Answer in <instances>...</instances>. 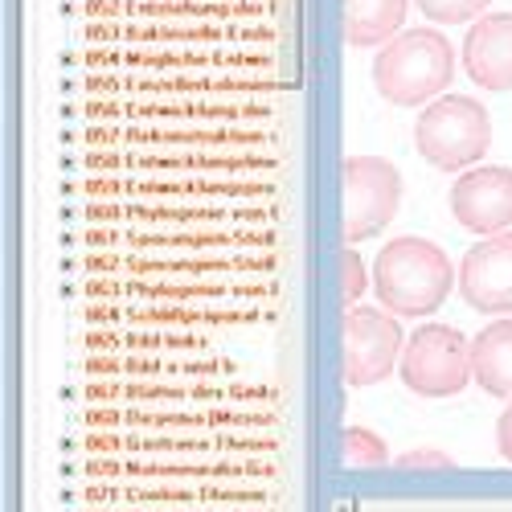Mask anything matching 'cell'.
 <instances>
[{"label":"cell","instance_id":"cell-12","mask_svg":"<svg viewBox=\"0 0 512 512\" xmlns=\"http://www.w3.org/2000/svg\"><path fill=\"white\" fill-rule=\"evenodd\" d=\"M340 455H345L349 467H381L390 459L386 443H381L369 426H345V435H340Z\"/></svg>","mask_w":512,"mask_h":512},{"label":"cell","instance_id":"cell-16","mask_svg":"<svg viewBox=\"0 0 512 512\" xmlns=\"http://www.w3.org/2000/svg\"><path fill=\"white\" fill-rule=\"evenodd\" d=\"M398 467H451V459L443 451H410L398 459Z\"/></svg>","mask_w":512,"mask_h":512},{"label":"cell","instance_id":"cell-5","mask_svg":"<svg viewBox=\"0 0 512 512\" xmlns=\"http://www.w3.org/2000/svg\"><path fill=\"white\" fill-rule=\"evenodd\" d=\"M345 242L357 246L381 234L402 205V173L386 156H349L345 160Z\"/></svg>","mask_w":512,"mask_h":512},{"label":"cell","instance_id":"cell-7","mask_svg":"<svg viewBox=\"0 0 512 512\" xmlns=\"http://www.w3.org/2000/svg\"><path fill=\"white\" fill-rule=\"evenodd\" d=\"M459 295L484 316L512 312V230L488 234L459 263Z\"/></svg>","mask_w":512,"mask_h":512},{"label":"cell","instance_id":"cell-3","mask_svg":"<svg viewBox=\"0 0 512 512\" xmlns=\"http://www.w3.org/2000/svg\"><path fill=\"white\" fill-rule=\"evenodd\" d=\"M414 144L426 164L443 168V173H467V164H476L492 144V119L476 99L443 95L422 107Z\"/></svg>","mask_w":512,"mask_h":512},{"label":"cell","instance_id":"cell-15","mask_svg":"<svg viewBox=\"0 0 512 512\" xmlns=\"http://www.w3.org/2000/svg\"><path fill=\"white\" fill-rule=\"evenodd\" d=\"M496 451H500V459L512 463V402L504 406V414L496 422Z\"/></svg>","mask_w":512,"mask_h":512},{"label":"cell","instance_id":"cell-14","mask_svg":"<svg viewBox=\"0 0 512 512\" xmlns=\"http://www.w3.org/2000/svg\"><path fill=\"white\" fill-rule=\"evenodd\" d=\"M340 300H345V308H357L361 304V295L369 291V267H365V259L349 246L345 254H340Z\"/></svg>","mask_w":512,"mask_h":512},{"label":"cell","instance_id":"cell-4","mask_svg":"<svg viewBox=\"0 0 512 512\" xmlns=\"http://www.w3.org/2000/svg\"><path fill=\"white\" fill-rule=\"evenodd\" d=\"M402 386L418 398H455L467 390L472 377V345L467 336L451 324H426L414 328V336L406 340L402 361Z\"/></svg>","mask_w":512,"mask_h":512},{"label":"cell","instance_id":"cell-13","mask_svg":"<svg viewBox=\"0 0 512 512\" xmlns=\"http://www.w3.org/2000/svg\"><path fill=\"white\" fill-rule=\"evenodd\" d=\"M414 5L439 25H459V21L480 17L492 0H414Z\"/></svg>","mask_w":512,"mask_h":512},{"label":"cell","instance_id":"cell-8","mask_svg":"<svg viewBox=\"0 0 512 512\" xmlns=\"http://www.w3.org/2000/svg\"><path fill=\"white\" fill-rule=\"evenodd\" d=\"M455 222L476 234H504L512 226V168H467L451 189Z\"/></svg>","mask_w":512,"mask_h":512},{"label":"cell","instance_id":"cell-11","mask_svg":"<svg viewBox=\"0 0 512 512\" xmlns=\"http://www.w3.org/2000/svg\"><path fill=\"white\" fill-rule=\"evenodd\" d=\"M472 377L492 398H512V320H492L472 340Z\"/></svg>","mask_w":512,"mask_h":512},{"label":"cell","instance_id":"cell-6","mask_svg":"<svg viewBox=\"0 0 512 512\" xmlns=\"http://www.w3.org/2000/svg\"><path fill=\"white\" fill-rule=\"evenodd\" d=\"M340 349H345V381L349 386H373L386 381L402 361V328L394 312L381 308H349L340 320Z\"/></svg>","mask_w":512,"mask_h":512},{"label":"cell","instance_id":"cell-10","mask_svg":"<svg viewBox=\"0 0 512 512\" xmlns=\"http://www.w3.org/2000/svg\"><path fill=\"white\" fill-rule=\"evenodd\" d=\"M340 13H345V41L353 50H369L402 33L410 0H340Z\"/></svg>","mask_w":512,"mask_h":512},{"label":"cell","instance_id":"cell-9","mask_svg":"<svg viewBox=\"0 0 512 512\" xmlns=\"http://www.w3.org/2000/svg\"><path fill=\"white\" fill-rule=\"evenodd\" d=\"M467 78L484 91H512V13H488L463 37Z\"/></svg>","mask_w":512,"mask_h":512},{"label":"cell","instance_id":"cell-2","mask_svg":"<svg viewBox=\"0 0 512 512\" xmlns=\"http://www.w3.org/2000/svg\"><path fill=\"white\" fill-rule=\"evenodd\" d=\"M455 78V54L435 29H402L373 62V87L394 107H426Z\"/></svg>","mask_w":512,"mask_h":512},{"label":"cell","instance_id":"cell-1","mask_svg":"<svg viewBox=\"0 0 512 512\" xmlns=\"http://www.w3.org/2000/svg\"><path fill=\"white\" fill-rule=\"evenodd\" d=\"M459 283L447 250L435 246L431 238H394L390 246H381L373 263V291L386 312L394 316H431L447 304L451 287Z\"/></svg>","mask_w":512,"mask_h":512}]
</instances>
